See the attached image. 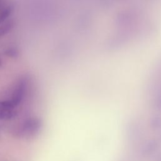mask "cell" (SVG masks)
<instances>
[{
	"mask_svg": "<svg viewBox=\"0 0 161 161\" xmlns=\"http://www.w3.org/2000/svg\"><path fill=\"white\" fill-rule=\"evenodd\" d=\"M41 126L42 123L39 119L36 118H30L26 120L23 123L21 128V131L25 135H35L40 130Z\"/></svg>",
	"mask_w": 161,
	"mask_h": 161,
	"instance_id": "obj_1",
	"label": "cell"
},
{
	"mask_svg": "<svg viewBox=\"0 0 161 161\" xmlns=\"http://www.w3.org/2000/svg\"><path fill=\"white\" fill-rule=\"evenodd\" d=\"M25 89L26 83L24 80H22L19 82V83L15 87L11 101L13 103L15 106H17L23 100L25 94Z\"/></svg>",
	"mask_w": 161,
	"mask_h": 161,
	"instance_id": "obj_2",
	"label": "cell"
},
{
	"mask_svg": "<svg viewBox=\"0 0 161 161\" xmlns=\"http://www.w3.org/2000/svg\"><path fill=\"white\" fill-rule=\"evenodd\" d=\"M13 11V7L11 6H8L0 12V25L3 23L5 20L9 16Z\"/></svg>",
	"mask_w": 161,
	"mask_h": 161,
	"instance_id": "obj_3",
	"label": "cell"
},
{
	"mask_svg": "<svg viewBox=\"0 0 161 161\" xmlns=\"http://www.w3.org/2000/svg\"><path fill=\"white\" fill-rule=\"evenodd\" d=\"M14 112L13 110L0 109V120L9 119L14 117Z\"/></svg>",
	"mask_w": 161,
	"mask_h": 161,
	"instance_id": "obj_4",
	"label": "cell"
},
{
	"mask_svg": "<svg viewBox=\"0 0 161 161\" xmlns=\"http://www.w3.org/2000/svg\"><path fill=\"white\" fill-rule=\"evenodd\" d=\"M13 23L12 21H8L4 25L0 26V37L8 33L13 28Z\"/></svg>",
	"mask_w": 161,
	"mask_h": 161,
	"instance_id": "obj_5",
	"label": "cell"
},
{
	"mask_svg": "<svg viewBox=\"0 0 161 161\" xmlns=\"http://www.w3.org/2000/svg\"><path fill=\"white\" fill-rule=\"evenodd\" d=\"M15 107V105L13 104L11 100L0 101V109L13 110Z\"/></svg>",
	"mask_w": 161,
	"mask_h": 161,
	"instance_id": "obj_6",
	"label": "cell"
},
{
	"mask_svg": "<svg viewBox=\"0 0 161 161\" xmlns=\"http://www.w3.org/2000/svg\"><path fill=\"white\" fill-rule=\"evenodd\" d=\"M4 53L9 57H16L18 55V52L16 49L14 48H9L7 50H5L4 52Z\"/></svg>",
	"mask_w": 161,
	"mask_h": 161,
	"instance_id": "obj_7",
	"label": "cell"
},
{
	"mask_svg": "<svg viewBox=\"0 0 161 161\" xmlns=\"http://www.w3.org/2000/svg\"><path fill=\"white\" fill-rule=\"evenodd\" d=\"M1 59L0 58V66H1Z\"/></svg>",
	"mask_w": 161,
	"mask_h": 161,
	"instance_id": "obj_8",
	"label": "cell"
}]
</instances>
